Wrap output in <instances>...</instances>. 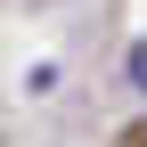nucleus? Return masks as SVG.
Listing matches in <instances>:
<instances>
[{
    "label": "nucleus",
    "instance_id": "1",
    "mask_svg": "<svg viewBox=\"0 0 147 147\" xmlns=\"http://www.w3.org/2000/svg\"><path fill=\"white\" fill-rule=\"evenodd\" d=\"M123 82H131L139 98H147V41H131V57H123Z\"/></svg>",
    "mask_w": 147,
    "mask_h": 147
}]
</instances>
